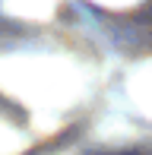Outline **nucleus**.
<instances>
[{"label": "nucleus", "instance_id": "f257e3e1", "mask_svg": "<svg viewBox=\"0 0 152 155\" xmlns=\"http://www.w3.org/2000/svg\"><path fill=\"white\" fill-rule=\"evenodd\" d=\"M121 155H133V152H121Z\"/></svg>", "mask_w": 152, "mask_h": 155}]
</instances>
